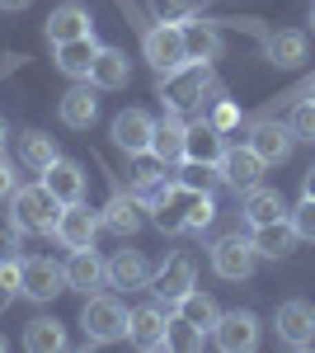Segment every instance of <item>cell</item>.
<instances>
[{
  "label": "cell",
  "mask_w": 315,
  "mask_h": 353,
  "mask_svg": "<svg viewBox=\"0 0 315 353\" xmlns=\"http://www.w3.org/2000/svg\"><path fill=\"white\" fill-rule=\"evenodd\" d=\"M19 161H24L28 170L43 174V170L57 161V141L48 132H24V137H19Z\"/></svg>",
  "instance_id": "32"
},
{
  "label": "cell",
  "mask_w": 315,
  "mask_h": 353,
  "mask_svg": "<svg viewBox=\"0 0 315 353\" xmlns=\"http://www.w3.org/2000/svg\"><path fill=\"white\" fill-rule=\"evenodd\" d=\"M43 184L52 189V198L66 208V203H80L85 198V170L76 161H66V156H57L48 170H43Z\"/></svg>",
  "instance_id": "19"
},
{
  "label": "cell",
  "mask_w": 315,
  "mask_h": 353,
  "mask_svg": "<svg viewBox=\"0 0 315 353\" xmlns=\"http://www.w3.org/2000/svg\"><path fill=\"white\" fill-rule=\"evenodd\" d=\"M174 316H179V321H188L193 330L212 334V325H216V316H221V311H216V301H212L207 292H198V288H193V292H184V297L174 301Z\"/></svg>",
  "instance_id": "31"
},
{
  "label": "cell",
  "mask_w": 315,
  "mask_h": 353,
  "mask_svg": "<svg viewBox=\"0 0 315 353\" xmlns=\"http://www.w3.org/2000/svg\"><path fill=\"white\" fill-rule=\"evenodd\" d=\"M80 330H85L90 344H118V339H128V311H123V301L90 297L85 311H80Z\"/></svg>",
  "instance_id": "4"
},
{
  "label": "cell",
  "mask_w": 315,
  "mask_h": 353,
  "mask_svg": "<svg viewBox=\"0 0 315 353\" xmlns=\"http://www.w3.org/2000/svg\"><path fill=\"white\" fill-rule=\"evenodd\" d=\"M179 184L207 193L212 184H216V170H212V165H198V161H179Z\"/></svg>",
  "instance_id": "35"
},
{
  "label": "cell",
  "mask_w": 315,
  "mask_h": 353,
  "mask_svg": "<svg viewBox=\"0 0 315 353\" xmlns=\"http://www.w3.org/2000/svg\"><path fill=\"white\" fill-rule=\"evenodd\" d=\"M14 189H19V184H14V170H10V165L0 161V203H5V198H10Z\"/></svg>",
  "instance_id": "41"
},
{
  "label": "cell",
  "mask_w": 315,
  "mask_h": 353,
  "mask_svg": "<svg viewBox=\"0 0 315 353\" xmlns=\"http://www.w3.org/2000/svg\"><path fill=\"white\" fill-rule=\"evenodd\" d=\"M19 292H24L28 301H52L57 292H66V264H52L48 254H28Z\"/></svg>",
  "instance_id": "10"
},
{
  "label": "cell",
  "mask_w": 315,
  "mask_h": 353,
  "mask_svg": "<svg viewBox=\"0 0 315 353\" xmlns=\"http://www.w3.org/2000/svg\"><path fill=\"white\" fill-rule=\"evenodd\" d=\"M141 212H146V208H141V198H136V193L113 189V198L104 203V212H99V217H104V226L113 231V236H132V231H141V221H146Z\"/></svg>",
  "instance_id": "22"
},
{
  "label": "cell",
  "mask_w": 315,
  "mask_h": 353,
  "mask_svg": "<svg viewBox=\"0 0 315 353\" xmlns=\"http://www.w3.org/2000/svg\"><path fill=\"white\" fill-rule=\"evenodd\" d=\"M24 349L28 353L66 349V330H61V321H57V316H33V321L24 325Z\"/></svg>",
  "instance_id": "30"
},
{
  "label": "cell",
  "mask_w": 315,
  "mask_h": 353,
  "mask_svg": "<svg viewBox=\"0 0 315 353\" xmlns=\"http://www.w3.org/2000/svg\"><path fill=\"white\" fill-rule=\"evenodd\" d=\"M5 349H10V339H5V334H0V353H5Z\"/></svg>",
  "instance_id": "45"
},
{
  "label": "cell",
  "mask_w": 315,
  "mask_h": 353,
  "mask_svg": "<svg viewBox=\"0 0 315 353\" xmlns=\"http://www.w3.org/2000/svg\"><path fill=\"white\" fill-rule=\"evenodd\" d=\"M99 226H104V217H99L94 208H85V198H80V203H66V208H61L52 236L66 245V250H94Z\"/></svg>",
  "instance_id": "6"
},
{
  "label": "cell",
  "mask_w": 315,
  "mask_h": 353,
  "mask_svg": "<svg viewBox=\"0 0 315 353\" xmlns=\"http://www.w3.org/2000/svg\"><path fill=\"white\" fill-rule=\"evenodd\" d=\"M306 99H315V81H311V90H306Z\"/></svg>",
  "instance_id": "47"
},
{
  "label": "cell",
  "mask_w": 315,
  "mask_h": 353,
  "mask_svg": "<svg viewBox=\"0 0 315 353\" xmlns=\"http://www.w3.org/2000/svg\"><path fill=\"white\" fill-rule=\"evenodd\" d=\"M0 146H5V118H0Z\"/></svg>",
  "instance_id": "46"
},
{
  "label": "cell",
  "mask_w": 315,
  "mask_h": 353,
  "mask_svg": "<svg viewBox=\"0 0 315 353\" xmlns=\"http://www.w3.org/2000/svg\"><path fill=\"white\" fill-rule=\"evenodd\" d=\"M226 156V132H216L212 128V118H198V123H188V137H184V161H198V165H221Z\"/></svg>",
  "instance_id": "15"
},
{
  "label": "cell",
  "mask_w": 315,
  "mask_h": 353,
  "mask_svg": "<svg viewBox=\"0 0 315 353\" xmlns=\"http://www.w3.org/2000/svg\"><path fill=\"white\" fill-rule=\"evenodd\" d=\"M263 48H268V61H273L278 71H296V66L306 61V52H311L306 33H296V28H283V33H273Z\"/></svg>",
  "instance_id": "28"
},
{
  "label": "cell",
  "mask_w": 315,
  "mask_h": 353,
  "mask_svg": "<svg viewBox=\"0 0 315 353\" xmlns=\"http://www.w3.org/2000/svg\"><path fill=\"white\" fill-rule=\"evenodd\" d=\"M212 221H216V203H212V193H198L188 208V231H207Z\"/></svg>",
  "instance_id": "38"
},
{
  "label": "cell",
  "mask_w": 315,
  "mask_h": 353,
  "mask_svg": "<svg viewBox=\"0 0 315 353\" xmlns=\"http://www.w3.org/2000/svg\"><path fill=\"white\" fill-rule=\"evenodd\" d=\"M193 288H198V269H193L188 254H170L156 269V278H151V292H156L160 301H170V306L184 297V292H193Z\"/></svg>",
  "instance_id": "14"
},
{
  "label": "cell",
  "mask_w": 315,
  "mask_h": 353,
  "mask_svg": "<svg viewBox=\"0 0 315 353\" xmlns=\"http://www.w3.org/2000/svg\"><path fill=\"white\" fill-rule=\"evenodd\" d=\"M184 137H188V123L179 113H165V123H156V137H151V156L165 165H179L184 161Z\"/></svg>",
  "instance_id": "24"
},
{
  "label": "cell",
  "mask_w": 315,
  "mask_h": 353,
  "mask_svg": "<svg viewBox=\"0 0 315 353\" xmlns=\"http://www.w3.org/2000/svg\"><path fill=\"white\" fill-rule=\"evenodd\" d=\"M170 189H174V184H170L165 174H136V189H132V193H136V198H141V208L151 212V208H156Z\"/></svg>",
  "instance_id": "33"
},
{
  "label": "cell",
  "mask_w": 315,
  "mask_h": 353,
  "mask_svg": "<svg viewBox=\"0 0 315 353\" xmlns=\"http://www.w3.org/2000/svg\"><path fill=\"white\" fill-rule=\"evenodd\" d=\"M193 198H198V189L174 184V189H170V193L156 203V208H151L156 231H165V236H179V231H188V208H193Z\"/></svg>",
  "instance_id": "16"
},
{
  "label": "cell",
  "mask_w": 315,
  "mask_h": 353,
  "mask_svg": "<svg viewBox=\"0 0 315 353\" xmlns=\"http://www.w3.org/2000/svg\"><path fill=\"white\" fill-rule=\"evenodd\" d=\"M287 221H292V231H296V241H315V198H301L287 212Z\"/></svg>",
  "instance_id": "37"
},
{
  "label": "cell",
  "mask_w": 315,
  "mask_h": 353,
  "mask_svg": "<svg viewBox=\"0 0 315 353\" xmlns=\"http://www.w3.org/2000/svg\"><path fill=\"white\" fill-rule=\"evenodd\" d=\"M48 43H71V38H85V33H94L90 24V10L76 5V0H66V5H57L52 14H48Z\"/></svg>",
  "instance_id": "21"
},
{
  "label": "cell",
  "mask_w": 315,
  "mask_h": 353,
  "mask_svg": "<svg viewBox=\"0 0 315 353\" xmlns=\"http://www.w3.org/2000/svg\"><path fill=\"white\" fill-rule=\"evenodd\" d=\"M19 226L14 221H0V259H19Z\"/></svg>",
  "instance_id": "40"
},
{
  "label": "cell",
  "mask_w": 315,
  "mask_h": 353,
  "mask_svg": "<svg viewBox=\"0 0 315 353\" xmlns=\"http://www.w3.org/2000/svg\"><path fill=\"white\" fill-rule=\"evenodd\" d=\"M57 113H61V123L66 128H76V132H85L94 118H99V99H94V85H71L66 94H61V104H57Z\"/></svg>",
  "instance_id": "23"
},
{
  "label": "cell",
  "mask_w": 315,
  "mask_h": 353,
  "mask_svg": "<svg viewBox=\"0 0 315 353\" xmlns=\"http://www.w3.org/2000/svg\"><path fill=\"white\" fill-rule=\"evenodd\" d=\"M287 128H292V137H296V141H311V146H315V99H301V104L292 109Z\"/></svg>",
  "instance_id": "34"
},
{
  "label": "cell",
  "mask_w": 315,
  "mask_h": 353,
  "mask_svg": "<svg viewBox=\"0 0 315 353\" xmlns=\"http://www.w3.org/2000/svg\"><path fill=\"white\" fill-rule=\"evenodd\" d=\"M311 28H315V5H311Z\"/></svg>",
  "instance_id": "48"
},
{
  "label": "cell",
  "mask_w": 315,
  "mask_h": 353,
  "mask_svg": "<svg viewBox=\"0 0 315 353\" xmlns=\"http://www.w3.org/2000/svg\"><path fill=\"white\" fill-rule=\"evenodd\" d=\"M151 278H156V269L141 250H118L104 264V283L118 292H141V288H151Z\"/></svg>",
  "instance_id": "11"
},
{
  "label": "cell",
  "mask_w": 315,
  "mask_h": 353,
  "mask_svg": "<svg viewBox=\"0 0 315 353\" xmlns=\"http://www.w3.org/2000/svg\"><path fill=\"white\" fill-rule=\"evenodd\" d=\"M203 94H221V85H212V61H188L184 71L160 76L165 113H203Z\"/></svg>",
  "instance_id": "2"
},
{
  "label": "cell",
  "mask_w": 315,
  "mask_h": 353,
  "mask_svg": "<svg viewBox=\"0 0 315 353\" xmlns=\"http://www.w3.org/2000/svg\"><path fill=\"white\" fill-rule=\"evenodd\" d=\"M254 250H259V259H287L292 250H296V231H292V221H263V226H254Z\"/></svg>",
  "instance_id": "27"
},
{
  "label": "cell",
  "mask_w": 315,
  "mask_h": 353,
  "mask_svg": "<svg viewBox=\"0 0 315 353\" xmlns=\"http://www.w3.org/2000/svg\"><path fill=\"white\" fill-rule=\"evenodd\" d=\"M10 297H14V292H10V288H5V283H0V311H5V306H10Z\"/></svg>",
  "instance_id": "44"
},
{
  "label": "cell",
  "mask_w": 315,
  "mask_h": 353,
  "mask_svg": "<svg viewBox=\"0 0 315 353\" xmlns=\"http://www.w3.org/2000/svg\"><path fill=\"white\" fill-rule=\"evenodd\" d=\"M254 264H259V250H254V241L250 236H221V241L212 245V273L216 278H226V283H245L250 273H254Z\"/></svg>",
  "instance_id": "5"
},
{
  "label": "cell",
  "mask_w": 315,
  "mask_h": 353,
  "mask_svg": "<svg viewBox=\"0 0 315 353\" xmlns=\"http://www.w3.org/2000/svg\"><path fill=\"white\" fill-rule=\"evenodd\" d=\"M263 170H268V165L259 161V151L245 141V146H226V156H221V165H216V179L240 193V189H254Z\"/></svg>",
  "instance_id": "12"
},
{
  "label": "cell",
  "mask_w": 315,
  "mask_h": 353,
  "mask_svg": "<svg viewBox=\"0 0 315 353\" xmlns=\"http://www.w3.org/2000/svg\"><path fill=\"white\" fill-rule=\"evenodd\" d=\"M250 146L259 151L263 165H283L292 161V146H296V137H292L287 123H254V132H250Z\"/></svg>",
  "instance_id": "18"
},
{
  "label": "cell",
  "mask_w": 315,
  "mask_h": 353,
  "mask_svg": "<svg viewBox=\"0 0 315 353\" xmlns=\"http://www.w3.org/2000/svg\"><path fill=\"white\" fill-rule=\"evenodd\" d=\"M273 325H278V339H283L287 349H296V353L315 349V306H311V301H301V297L283 301Z\"/></svg>",
  "instance_id": "8"
},
{
  "label": "cell",
  "mask_w": 315,
  "mask_h": 353,
  "mask_svg": "<svg viewBox=\"0 0 315 353\" xmlns=\"http://www.w3.org/2000/svg\"><path fill=\"white\" fill-rule=\"evenodd\" d=\"M151 5V14L165 19V24H179V19H193V10H198V0H146Z\"/></svg>",
  "instance_id": "36"
},
{
  "label": "cell",
  "mask_w": 315,
  "mask_h": 353,
  "mask_svg": "<svg viewBox=\"0 0 315 353\" xmlns=\"http://www.w3.org/2000/svg\"><path fill=\"white\" fill-rule=\"evenodd\" d=\"M57 217H61V203L52 198V189L38 179V184H19L10 193V221L24 231V236H52Z\"/></svg>",
  "instance_id": "1"
},
{
  "label": "cell",
  "mask_w": 315,
  "mask_h": 353,
  "mask_svg": "<svg viewBox=\"0 0 315 353\" xmlns=\"http://www.w3.org/2000/svg\"><path fill=\"white\" fill-rule=\"evenodd\" d=\"M151 137H156V118L146 109H123L113 118V141L128 156H151Z\"/></svg>",
  "instance_id": "13"
},
{
  "label": "cell",
  "mask_w": 315,
  "mask_h": 353,
  "mask_svg": "<svg viewBox=\"0 0 315 353\" xmlns=\"http://www.w3.org/2000/svg\"><path fill=\"white\" fill-rule=\"evenodd\" d=\"M99 283H104V259H99L94 250H71V259H66V288L90 292V288H99Z\"/></svg>",
  "instance_id": "29"
},
{
  "label": "cell",
  "mask_w": 315,
  "mask_h": 353,
  "mask_svg": "<svg viewBox=\"0 0 315 353\" xmlns=\"http://www.w3.org/2000/svg\"><path fill=\"white\" fill-rule=\"evenodd\" d=\"M128 344L141 353L170 349V316H165V306H136V311H128Z\"/></svg>",
  "instance_id": "7"
},
{
  "label": "cell",
  "mask_w": 315,
  "mask_h": 353,
  "mask_svg": "<svg viewBox=\"0 0 315 353\" xmlns=\"http://www.w3.org/2000/svg\"><path fill=\"white\" fill-rule=\"evenodd\" d=\"M236 123H240V109L221 94V99H216V109H212V128H216V132H231Z\"/></svg>",
  "instance_id": "39"
},
{
  "label": "cell",
  "mask_w": 315,
  "mask_h": 353,
  "mask_svg": "<svg viewBox=\"0 0 315 353\" xmlns=\"http://www.w3.org/2000/svg\"><path fill=\"white\" fill-rule=\"evenodd\" d=\"M132 81V61L123 48H99L94 52V66H90V85L94 90H128Z\"/></svg>",
  "instance_id": "20"
},
{
  "label": "cell",
  "mask_w": 315,
  "mask_h": 353,
  "mask_svg": "<svg viewBox=\"0 0 315 353\" xmlns=\"http://www.w3.org/2000/svg\"><path fill=\"white\" fill-rule=\"evenodd\" d=\"M301 198H315V165L301 174Z\"/></svg>",
  "instance_id": "42"
},
{
  "label": "cell",
  "mask_w": 315,
  "mask_h": 353,
  "mask_svg": "<svg viewBox=\"0 0 315 353\" xmlns=\"http://www.w3.org/2000/svg\"><path fill=\"white\" fill-rule=\"evenodd\" d=\"M94 52H99L94 33H85V38H71V43H52V61H57V71H61V76H71V81H90Z\"/></svg>",
  "instance_id": "17"
},
{
  "label": "cell",
  "mask_w": 315,
  "mask_h": 353,
  "mask_svg": "<svg viewBox=\"0 0 315 353\" xmlns=\"http://www.w3.org/2000/svg\"><path fill=\"white\" fill-rule=\"evenodd\" d=\"M212 344L221 353H250L259 344V316L254 311H221L212 325Z\"/></svg>",
  "instance_id": "9"
},
{
  "label": "cell",
  "mask_w": 315,
  "mask_h": 353,
  "mask_svg": "<svg viewBox=\"0 0 315 353\" xmlns=\"http://www.w3.org/2000/svg\"><path fill=\"white\" fill-rule=\"evenodd\" d=\"M292 208L283 203V193L278 189H263V184H254V189H245V203H240V217L250 221V226H263V221H283Z\"/></svg>",
  "instance_id": "25"
},
{
  "label": "cell",
  "mask_w": 315,
  "mask_h": 353,
  "mask_svg": "<svg viewBox=\"0 0 315 353\" xmlns=\"http://www.w3.org/2000/svg\"><path fill=\"white\" fill-rule=\"evenodd\" d=\"M28 0H0V10H24Z\"/></svg>",
  "instance_id": "43"
},
{
  "label": "cell",
  "mask_w": 315,
  "mask_h": 353,
  "mask_svg": "<svg viewBox=\"0 0 315 353\" xmlns=\"http://www.w3.org/2000/svg\"><path fill=\"white\" fill-rule=\"evenodd\" d=\"M141 57L156 66V76H174V71H184L188 66V52H184V24H156L146 28V38H141Z\"/></svg>",
  "instance_id": "3"
},
{
  "label": "cell",
  "mask_w": 315,
  "mask_h": 353,
  "mask_svg": "<svg viewBox=\"0 0 315 353\" xmlns=\"http://www.w3.org/2000/svg\"><path fill=\"white\" fill-rule=\"evenodd\" d=\"M184 52H188V61H216V57L226 52V38L207 19H188L184 24Z\"/></svg>",
  "instance_id": "26"
}]
</instances>
